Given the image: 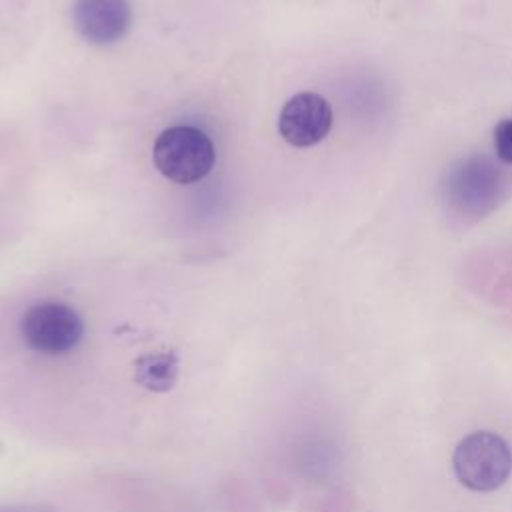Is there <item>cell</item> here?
<instances>
[{
  "instance_id": "6da1fadb",
  "label": "cell",
  "mask_w": 512,
  "mask_h": 512,
  "mask_svg": "<svg viewBox=\"0 0 512 512\" xmlns=\"http://www.w3.org/2000/svg\"><path fill=\"white\" fill-rule=\"evenodd\" d=\"M452 468L468 490L494 492L512 474V448L494 432H472L454 448Z\"/></svg>"
},
{
  "instance_id": "7a4b0ae2",
  "label": "cell",
  "mask_w": 512,
  "mask_h": 512,
  "mask_svg": "<svg viewBox=\"0 0 512 512\" xmlns=\"http://www.w3.org/2000/svg\"><path fill=\"white\" fill-rule=\"evenodd\" d=\"M152 156L160 174L178 184L202 180L216 160L210 138L192 126H174L164 130L154 142Z\"/></svg>"
},
{
  "instance_id": "3957f363",
  "label": "cell",
  "mask_w": 512,
  "mask_h": 512,
  "mask_svg": "<svg viewBox=\"0 0 512 512\" xmlns=\"http://www.w3.org/2000/svg\"><path fill=\"white\" fill-rule=\"evenodd\" d=\"M20 332L28 348L46 356H60L80 344L84 322L74 308L62 302H40L24 312Z\"/></svg>"
},
{
  "instance_id": "277c9868",
  "label": "cell",
  "mask_w": 512,
  "mask_h": 512,
  "mask_svg": "<svg viewBox=\"0 0 512 512\" xmlns=\"http://www.w3.org/2000/svg\"><path fill=\"white\" fill-rule=\"evenodd\" d=\"M332 128L330 102L316 92L294 94L280 110L278 132L296 148H310L322 142Z\"/></svg>"
},
{
  "instance_id": "5b68a950",
  "label": "cell",
  "mask_w": 512,
  "mask_h": 512,
  "mask_svg": "<svg viewBox=\"0 0 512 512\" xmlns=\"http://www.w3.org/2000/svg\"><path fill=\"white\" fill-rule=\"evenodd\" d=\"M72 14L80 36L100 46L118 42L132 22L126 0H76Z\"/></svg>"
},
{
  "instance_id": "8992f818",
  "label": "cell",
  "mask_w": 512,
  "mask_h": 512,
  "mask_svg": "<svg viewBox=\"0 0 512 512\" xmlns=\"http://www.w3.org/2000/svg\"><path fill=\"white\" fill-rule=\"evenodd\" d=\"M178 356L176 352L142 354L134 362V382L150 392H168L178 380Z\"/></svg>"
},
{
  "instance_id": "52a82bcc",
  "label": "cell",
  "mask_w": 512,
  "mask_h": 512,
  "mask_svg": "<svg viewBox=\"0 0 512 512\" xmlns=\"http://www.w3.org/2000/svg\"><path fill=\"white\" fill-rule=\"evenodd\" d=\"M494 150L504 164H512V118H504L494 126Z\"/></svg>"
},
{
  "instance_id": "ba28073f",
  "label": "cell",
  "mask_w": 512,
  "mask_h": 512,
  "mask_svg": "<svg viewBox=\"0 0 512 512\" xmlns=\"http://www.w3.org/2000/svg\"><path fill=\"white\" fill-rule=\"evenodd\" d=\"M0 512H56V510L44 504H12V506H0Z\"/></svg>"
}]
</instances>
